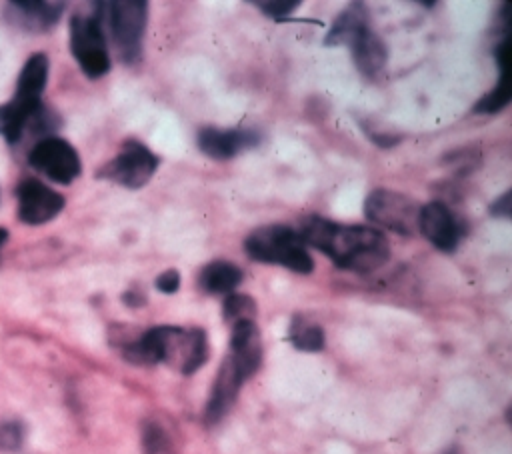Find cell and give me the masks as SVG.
Wrapping results in <instances>:
<instances>
[{"mask_svg": "<svg viewBox=\"0 0 512 454\" xmlns=\"http://www.w3.org/2000/svg\"><path fill=\"white\" fill-rule=\"evenodd\" d=\"M298 234L306 246L320 250L342 270L368 274L390 258L386 236L370 226H348L324 216H306Z\"/></svg>", "mask_w": 512, "mask_h": 454, "instance_id": "cell-1", "label": "cell"}, {"mask_svg": "<svg viewBox=\"0 0 512 454\" xmlns=\"http://www.w3.org/2000/svg\"><path fill=\"white\" fill-rule=\"evenodd\" d=\"M110 342L132 364L166 362L182 374H194L208 358V340L202 328L156 326L138 336L112 334Z\"/></svg>", "mask_w": 512, "mask_h": 454, "instance_id": "cell-2", "label": "cell"}, {"mask_svg": "<svg viewBox=\"0 0 512 454\" xmlns=\"http://www.w3.org/2000/svg\"><path fill=\"white\" fill-rule=\"evenodd\" d=\"M246 254L264 264H278L298 274H310L314 260L300 234L284 224H268L252 230L244 240Z\"/></svg>", "mask_w": 512, "mask_h": 454, "instance_id": "cell-3", "label": "cell"}, {"mask_svg": "<svg viewBox=\"0 0 512 454\" xmlns=\"http://www.w3.org/2000/svg\"><path fill=\"white\" fill-rule=\"evenodd\" d=\"M94 16L100 24L108 26L110 38L116 52L124 62H134L140 58L142 36L148 22V2L146 0H120V2H96Z\"/></svg>", "mask_w": 512, "mask_h": 454, "instance_id": "cell-4", "label": "cell"}, {"mask_svg": "<svg viewBox=\"0 0 512 454\" xmlns=\"http://www.w3.org/2000/svg\"><path fill=\"white\" fill-rule=\"evenodd\" d=\"M70 52L88 78H100L110 70V52L104 26L90 14H74L68 24Z\"/></svg>", "mask_w": 512, "mask_h": 454, "instance_id": "cell-5", "label": "cell"}, {"mask_svg": "<svg viewBox=\"0 0 512 454\" xmlns=\"http://www.w3.org/2000/svg\"><path fill=\"white\" fill-rule=\"evenodd\" d=\"M420 208L414 198L388 188H376L364 200V214L372 224L404 236L418 230Z\"/></svg>", "mask_w": 512, "mask_h": 454, "instance_id": "cell-6", "label": "cell"}, {"mask_svg": "<svg viewBox=\"0 0 512 454\" xmlns=\"http://www.w3.org/2000/svg\"><path fill=\"white\" fill-rule=\"evenodd\" d=\"M158 168V156L138 140H126L120 152L98 170V178H106L124 188H142Z\"/></svg>", "mask_w": 512, "mask_h": 454, "instance_id": "cell-7", "label": "cell"}, {"mask_svg": "<svg viewBox=\"0 0 512 454\" xmlns=\"http://www.w3.org/2000/svg\"><path fill=\"white\" fill-rule=\"evenodd\" d=\"M28 164L58 184H70L82 172L76 148L60 136L38 138L28 152Z\"/></svg>", "mask_w": 512, "mask_h": 454, "instance_id": "cell-8", "label": "cell"}, {"mask_svg": "<svg viewBox=\"0 0 512 454\" xmlns=\"http://www.w3.org/2000/svg\"><path fill=\"white\" fill-rule=\"evenodd\" d=\"M18 200V218L28 226H40L56 218L66 200L60 192L46 186L36 178H26L16 188Z\"/></svg>", "mask_w": 512, "mask_h": 454, "instance_id": "cell-9", "label": "cell"}, {"mask_svg": "<svg viewBox=\"0 0 512 454\" xmlns=\"http://www.w3.org/2000/svg\"><path fill=\"white\" fill-rule=\"evenodd\" d=\"M418 230L442 252H452L462 236L458 218L444 202H428L420 208Z\"/></svg>", "mask_w": 512, "mask_h": 454, "instance_id": "cell-10", "label": "cell"}, {"mask_svg": "<svg viewBox=\"0 0 512 454\" xmlns=\"http://www.w3.org/2000/svg\"><path fill=\"white\" fill-rule=\"evenodd\" d=\"M260 142L258 132L248 128H202L196 136L198 148L216 160H228L246 148H254Z\"/></svg>", "mask_w": 512, "mask_h": 454, "instance_id": "cell-11", "label": "cell"}, {"mask_svg": "<svg viewBox=\"0 0 512 454\" xmlns=\"http://www.w3.org/2000/svg\"><path fill=\"white\" fill-rule=\"evenodd\" d=\"M228 358L232 360L242 380H248L260 368L262 342H260V332L254 320H242L232 324Z\"/></svg>", "mask_w": 512, "mask_h": 454, "instance_id": "cell-12", "label": "cell"}, {"mask_svg": "<svg viewBox=\"0 0 512 454\" xmlns=\"http://www.w3.org/2000/svg\"><path fill=\"white\" fill-rule=\"evenodd\" d=\"M4 12L8 22L26 32H46L60 20L64 12V2L10 0Z\"/></svg>", "mask_w": 512, "mask_h": 454, "instance_id": "cell-13", "label": "cell"}, {"mask_svg": "<svg viewBox=\"0 0 512 454\" xmlns=\"http://www.w3.org/2000/svg\"><path fill=\"white\" fill-rule=\"evenodd\" d=\"M48 56L44 52H34L22 66L20 74H18V82H16V92L14 98L10 102H14L16 106L28 110V112H36L40 110L42 104V92L46 88L48 82Z\"/></svg>", "mask_w": 512, "mask_h": 454, "instance_id": "cell-14", "label": "cell"}, {"mask_svg": "<svg viewBox=\"0 0 512 454\" xmlns=\"http://www.w3.org/2000/svg\"><path fill=\"white\" fill-rule=\"evenodd\" d=\"M496 62L500 68V80L498 84L484 94L476 104H474V112L478 114H496L502 108L508 106L510 98H512V46H510V34H506L502 38V42H498L496 46Z\"/></svg>", "mask_w": 512, "mask_h": 454, "instance_id": "cell-15", "label": "cell"}, {"mask_svg": "<svg viewBox=\"0 0 512 454\" xmlns=\"http://www.w3.org/2000/svg\"><path fill=\"white\" fill-rule=\"evenodd\" d=\"M242 382L244 380L240 378L232 360L226 356L220 364V370L216 374V380H214L208 404H206L204 418H206L208 424H216L230 410V406L234 404V400L238 396V390H240Z\"/></svg>", "mask_w": 512, "mask_h": 454, "instance_id": "cell-16", "label": "cell"}, {"mask_svg": "<svg viewBox=\"0 0 512 454\" xmlns=\"http://www.w3.org/2000/svg\"><path fill=\"white\" fill-rule=\"evenodd\" d=\"M348 46H350L356 68L364 76H376L378 72L384 70L388 62V48L382 42V38L374 34L370 28L360 32Z\"/></svg>", "mask_w": 512, "mask_h": 454, "instance_id": "cell-17", "label": "cell"}, {"mask_svg": "<svg viewBox=\"0 0 512 454\" xmlns=\"http://www.w3.org/2000/svg\"><path fill=\"white\" fill-rule=\"evenodd\" d=\"M368 28V10L362 2H352L338 18H334L324 44L336 46V44H350L360 32Z\"/></svg>", "mask_w": 512, "mask_h": 454, "instance_id": "cell-18", "label": "cell"}, {"mask_svg": "<svg viewBox=\"0 0 512 454\" xmlns=\"http://www.w3.org/2000/svg\"><path fill=\"white\" fill-rule=\"evenodd\" d=\"M242 282V270L226 260L206 264L198 274V284L208 294H230Z\"/></svg>", "mask_w": 512, "mask_h": 454, "instance_id": "cell-19", "label": "cell"}, {"mask_svg": "<svg viewBox=\"0 0 512 454\" xmlns=\"http://www.w3.org/2000/svg\"><path fill=\"white\" fill-rule=\"evenodd\" d=\"M288 340L294 348L304 352H318L324 348V330L304 316H294L288 330Z\"/></svg>", "mask_w": 512, "mask_h": 454, "instance_id": "cell-20", "label": "cell"}, {"mask_svg": "<svg viewBox=\"0 0 512 454\" xmlns=\"http://www.w3.org/2000/svg\"><path fill=\"white\" fill-rule=\"evenodd\" d=\"M256 314V302L248 294H236L230 292L224 298L222 304V318L230 324L242 322V320H254Z\"/></svg>", "mask_w": 512, "mask_h": 454, "instance_id": "cell-21", "label": "cell"}, {"mask_svg": "<svg viewBox=\"0 0 512 454\" xmlns=\"http://www.w3.org/2000/svg\"><path fill=\"white\" fill-rule=\"evenodd\" d=\"M142 450L144 454H174L168 432L158 422H144L142 426Z\"/></svg>", "mask_w": 512, "mask_h": 454, "instance_id": "cell-22", "label": "cell"}, {"mask_svg": "<svg viewBox=\"0 0 512 454\" xmlns=\"http://www.w3.org/2000/svg\"><path fill=\"white\" fill-rule=\"evenodd\" d=\"M24 442V426L16 420L0 424V450L14 452Z\"/></svg>", "mask_w": 512, "mask_h": 454, "instance_id": "cell-23", "label": "cell"}, {"mask_svg": "<svg viewBox=\"0 0 512 454\" xmlns=\"http://www.w3.org/2000/svg\"><path fill=\"white\" fill-rule=\"evenodd\" d=\"M254 6L260 8L266 16L280 20V18L288 16L290 12H294L300 6V2L298 0H256Z\"/></svg>", "mask_w": 512, "mask_h": 454, "instance_id": "cell-24", "label": "cell"}, {"mask_svg": "<svg viewBox=\"0 0 512 454\" xmlns=\"http://www.w3.org/2000/svg\"><path fill=\"white\" fill-rule=\"evenodd\" d=\"M156 288L164 294H174L180 288V272L170 268L156 278Z\"/></svg>", "mask_w": 512, "mask_h": 454, "instance_id": "cell-25", "label": "cell"}, {"mask_svg": "<svg viewBox=\"0 0 512 454\" xmlns=\"http://www.w3.org/2000/svg\"><path fill=\"white\" fill-rule=\"evenodd\" d=\"M490 214L498 218H510V190H506L498 200L490 204Z\"/></svg>", "mask_w": 512, "mask_h": 454, "instance_id": "cell-26", "label": "cell"}, {"mask_svg": "<svg viewBox=\"0 0 512 454\" xmlns=\"http://www.w3.org/2000/svg\"><path fill=\"white\" fill-rule=\"evenodd\" d=\"M122 300H124V304L132 306V308H136V306H142V304H144V296H142V294H138V292H134V290L124 292Z\"/></svg>", "mask_w": 512, "mask_h": 454, "instance_id": "cell-27", "label": "cell"}, {"mask_svg": "<svg viewBox=\"0 0 512 454\" xmlns=\"http://www.w3.org/2000/svg\"><path fill=\"white\" fill-rule=\"evenodd\" d=\"M8 240V230H4V228H0V248H2V244Z\"/></svg>", "mask_w": 512, "mask_h": 454, "instance_id": "cell-28", "label": "cell"}]
</instances>
